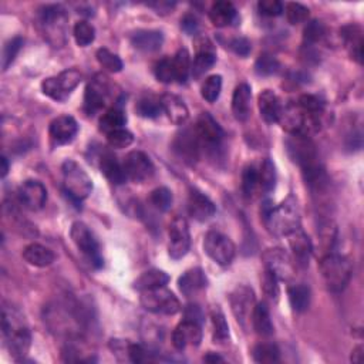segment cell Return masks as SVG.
<instances>
[{"mask_svg": "<svg viewBox=\"0 0 364 364\" xmlns=\"http://www.w3.org/2000/svg\"><path fill=\"white\" fill-rule=\"evenodd\" d=\"M262 221L273 236H288L300 228V210L295 195H289L281 205L273 206L266 199L260 208Z\"/></svg>", "mask_w": 364, "mask_h": 364, "instance_id": "cell-1", "label": "cell"}, {"mask_svg": "<svg viewBox=\"0 0 364 364\" xmlns=\"http://www.w3.org/2000/svg\"><path fill=\"white\" fill-rule=\"evenodd\" d=\"M2 317L3 336L9 353L17 361H22L32 346V333L24 323V317L15 308L5 305Z\"/></svg>", "mask_w": 364, "mask_h": 364, "instance_id": "cell-2", "label": "cell"}, {"mask_svg": "<svg viewBox=\"0 0 364 364\" xmlns=\"http://www.w3.org/2000/svg\"><path fill=\"white\" fill-rule=\"evenodd\" d=\"M39 26L44 39L53 47H63L67 42L69 15L60 5H46L39 9Z\"/></svg>", "mask_w": 364, "mask_h": 364, "instance_id": "cell-3", "label": "cell"}, {"mask_svg": "<svg viewBox=\"0 0 364 364\" xmlns=\"http://www.w3.org/2000/svg\"><path fill=\"white\" fill-rule=\"evenodd\" d=\"M322 278L331 292H342L349 285L353 276L351 262L338 254H327L320 259L319 263Z\"/></svg>", "mask_w": 364, "mask_h": 364, "instance_id": "cell-4", "label": "cell"}, {"mask_svg": "<svg viewBox=\"0 0 364 364\" xmlns=\"http://www.w3.org/2000/svg\"><path fill=\"white\" fill-rule=\"evenodd\" d=\"M63 188L74 204H81L93 191V181L88 174L73 160L65 161L62 167Z\"/></svg>", "mask_w": 364, "mask_h": 364, "instance_id": "cell-5", "label": "cell"}, {"mask_svg": "<svg viewBox=\"0 0 364 364\" xmlns=\"http://www.w3.org/2000/svg\"><path fill=\"white\" fill-rule=\"evenodd\" d=\"M194 130L198 137L201 149H204L208 156L218 157L220 149L222 148L225 133L217 123V119L209 113H202L197 119Z\"/></svg>", "mask_w": 364, "mask_h": 364, "instance_id": "cell-6", "label": "cell"}, {"mask_svg": "<svg viewBox=\"0 0 364 364\" xmlns=\"http://www.w3.org/2000/svg\"><path fill=\"white\" fill-rule=\"evenodd\" d=\"M70 236L77 249L84 255V258L91 263V266H94L96 269L103 267L104 258L101 254L100 244L85 224L80 221L74 222L70 229Z\"/></svg>", "mask_w": 364, "mask_h": 364, "instance_id": "cell-7", "label": "cell"}, {"mask_svg": "<svg viewBox=\"0 0 364 364\" xmlns=\"http://www.w3.org/2000/svg\"><path fill=\"white\" fill-rule=\"evenodd\" d=\"M141 306L151 313L172 316L181 311V303L176 296L165 286L141 292Z\"/></svg>", "mask_w": 364, "mask_h": 364, "instance_id": "cell-8", "label": "cell"}, {"mask_svg": "<svg viewBox=\"0 0 364 364\" xmlns=\"http://www.w3.org/2000/svg\"><path fill=\"white\" fill-rule=\"evenodd\" d=\"M80 83L81 73L76 69H67L54 77L44 78L42 81V91L56 101H65Z\"/></svg>", "mask_w": 364, "mask_h": 364, "instance_id": "cell-9", "label": "cell"}, {"mask_svg": "<svg viewBox=\"0 0 364 364\" xmlns=\"http://www.w3.org/2000/svg\"><path fill=\"white\" fill-rule=\"evenodd\" d=\"M204 251L212 260L221 266H229L236 254L233 242L218 231H209L205 235Z\"/></svg>", "mask_w": 364, "mask_h": 364, "instance_id": "cell-10", "label": "cell"}, {"mask_svg": "<svg viewBox=\"0 0 364 364\" xmlns=\"http://www.w3.org/2000/svg\"><path fill=\"white\" fill-rule=\"evenodd\" d=\"M286 148L289 157L301 168V171L320 164L316 145L311 137L300 134L290 135V138L286 141Z\"/></svg>", "mask_w": 364, "mask_h": 364, "instance_id": "cell-11", "label": "cell"}, {"mask_svg": "<svg viewBox=\"0 0 364 364\" xmlns=\"http://www.w3.org/2000/svg\"><path fill=\"white\" fill-rule=\"evenodd\" d=\"M229 303H231L232 313L236 317L238 323L244 329H247L248 324L251 323V317L256 306L254 289L247 285H240L235 288L229 295Z\"/></svg>", "mask_w": 364, "mask_h": 364, "instance_id": "cell-12", "label": "cell"}, {"mask_svg": "<svg viewBox=\"0 0 364 364\" xmlns=\"http://www.w3.org/2000/svg\"><path fill=\"white\" fill-rule=\"evenodd\" d=\"M168 254L174 260L182 259L191 248V233L187 220L176 217L168 229Z\"/></svg>", "mask_w": 364, "mask_h": 364, "instance_id": "cell-13", "label": "cell"}, {"mask_svg": "<svg viewBox=\"0 0 364 364\" xmlns=\"http://www.w3.org/2000/svg\"><path fill=\"white\" fill-rule=\"evenodd\" d=\"M262 260L265 265V269L275 273L279 281L290 282L295 278L296 273V265L292 259V256L281 249V248H270L266 249L262 255Z\"/></svg>", "mask_w": 364, "mask_h": 364, "instance_id": "cell-14", "label": "cell"}, {"mask_svg": "<svg viewBox=\"0 0 364 364\" xmlns=\"http://www.w3.org/2000/svg\"><path fill=\"white\" fill-rule=\"evenodd\" d=\"M172 149L176 157L181 158V161H184L188 165H194L199 160L201 153L195 130L191 127H185L178 131L172 142Z\"/></svg>", "mask_w": 364, "mask_h": 364, "instance_id": "cell-15", "label": "cell"}, {"mask_svg": "<svg viewBox=\"0 0 364 364\" xmlns=\"http://www.w3.org/2000/svg\"><path fill=\"white\" fill-rule=\"evenodd\" d=\"M108 94H110L108 78L106 76L97 74L85 87L84 106H83L85 114L94 115L96 113H99L106 106V100Z\"/></svg>", "mask_w": 364, "mask_h": 364, "instance_id": "cell-16", "label": "cell"}, {"mask_svg": "<svg viewBox=\"0 0 364 364\" xmlns=\"http://www.w3.org/2000/svg\"><path fill=\"white\" fill-rule=\"evenodd\" d=\"M123 167H124L127 179L138 182V184H141V182L144 181H148L149 178H153L156 172L154 164L153 161H151V158L145 153H142V151H138V149L131 151V153L126 156Z\"/></svg>", "mask_w": 364, "mask_h": 364, "instance_id": "cell-17", "label": "cell"}, {"mask_svg": "<svg viewBox=\"0 0 364 364\" xmlns=\"http://www.w3.org/2000/svg\"><path fill=\"white\" fill-rule=\"evenodd\" d=\"M195 58L191 65V74L195 78L204 76L208 70L214 67L217 63V49L210 39L206 36H199L195 39Z\"/></svg>", "mask_w": 364, "mask_h": 364, "instance_id": "cell-18", "label": "cell"}, {"mask_svg": "<svg viewBox=\"0 0 364 364\" xmlns=\"http://www.w3.org/2000/svg\"><path fill=\"white\" fill-rule=\"evenodd\" d=\"M17 198L28 210H39L47 201V190L40 181L27 179L19 187Z\"/></svg>", "mask_w": 364, "mask_h": 364, "instance_id": "cell-19", "label": "cell"}, {"mask_svg": "<svg viewBox=\"0 0 364 364\" xmlns=\"http://www.w3.org/2000/svg\"><path fill=\"white\" fill-rule=\"evenodd\" d=\"M201 342H202V324L199 323L184 319L172 331V345L179 351L185 350L188 346L198 347Z\"/></svg>", "mask_w": 364, "mask_h": 364, "instance_id": "cell-20", "label": "cell"}, {"mask_svg": "<svg viewBox=\"0 0 364 364\" xmlns=\"http://www.w3.org/2000/svg\"><path fill=\"white\" fill-rule=\"evenodd\" d=\"M278 123L290 135H308V115L300 110L297 104H288L282 107Z\"/></svg>", "mask_w": 364, "mask_h": 364, "instance_id": "cell-21", "label": "cell"}, {"mask_svg": "<svg viewBox=\"0 0 364 364\" xmlns=\"http://www.w3.org/2000/svg\"><path fill=\"white\" fill-rule=\"evenodd\" d=\"M78 133L77 121L72 115H60L54 118L50 127L49 134L54 145H66L70 144Z\"/></svg>", "mask_w": 364, "mask_h": 364, "instance_id": "cell-22", "label": "cell"}, {"mask_svg": "<svg viewBox=\"0 0 364 364\" xmlns=\"http://www.w3.org/2000/svg\"><path fill=\"white\" fill-rule=\"evenodd\" d=\"M288 236H289V245L293 254L295 265H297L299 267L309 266L313 247H312V240L308 236V233L301 228H297Z\"/></svg>", "mask_w": 364, "mask_h": 364, "instance_id": "cell-23", "label": "cell"}, {"mask_svg": "<svg viewBox=\"0 0 364 364\" xmlns=\"http://www.w3.org/2000/svg\"><path fill=\"white\" fill-rule=\"evenodd\" d=\"M188 212L195 221L205 222L217 214V208L205 194L198 190H191L188 195Z\"/></svg>", "mask_w": 364, "mask_h": 364, "instance_id": "cell-24", "label": "cell"}, {"mask_svg": "<svg viewBox=\"0 0 364 364\" xmlns=\"http://www.w3.org/2000/svg\"><path fill=\"white\" fill-rule=\"evenodd\" d=\"M208 286V278L201 267H192L187 270L184 275L178 279L179 292L185 297H194Z\"/></svg>", "mask_w": 364, "mask_h": 364, "instance_id": "cell-25", "label": "cell"}, {"mask_svg": "<svg viewBox=\"0 0 364 364\" xmlns=\"http://www.w3.org/2000/svg\"><path fill=\"white\" fill-rule=\"evenodd\" d=\"M251 100H252V88L248 83H240L232 96V113L233 117L244 123L251 115Z\"/></svg>", "mask_w": 364, "mask_h": 364, "instance_id": "cell-26", "label": "cell"}, {"mask_svg": "<svg viewBox=\"0 0 364 364\" xmlns=\"http://www.w3.org/2000/svg\"><path fill=\"white\" fill-rule=\"evenodd\" d=\"M161 106H163V113L167 114L171 123L181 126L188 119V115H190L188 107L184 103V100L179 99L178 96L175 94L161 96Z\"/></svg>", "mask_w": 364, "mask_h": 364, "instance_id": "cell-27", "label": "cell"}, {"mask_svg": "<svg viewBox=\"0 0 364 364\" xmlns=\"http://www.w3.org/2000/svg\"><path fill=\"white\" fill-rule=\"evenodd\" d=\"M164 35L160 30H137L131 35V44L141 51L154 53L161 49Z\"/></svg>", "mask_w": 364, "mask_h": 364, "instance_id": "cell-28", "label": "cell"}, {"mask_svg": "<svg viewBox=\"0 0 364 364\" xmlns=\"http://www.w3.org/2000/svg\"><path fill=\"white\" fill-rule=\"evenodd\" d=\"M343 43L353 60L361 65L363 62V30L357 24L345 26L340 30Z\"/></svg>", "mask_w": 364, "mask_h": 364, "instance_id": "cell-29", "label": "cell"}, {"mask_svg": "<svg viewBox=\"0 0 364 364\" xmlns=\"http://www.w3.org/2000/svg\"><path fill=\"white\" fill-rule=\"evenodd\" d=\"M258 106L262 118L266 121L267 124L278 123L282 106L278 99V96L273 93L272 90H263L258 97Z\"/></svg>", "mask_w": 364, "mask_h": 364, "instance_id": "cell-30", "label": "cell"}, {"mask_svg": "<svg viewBox=\"0 0 364 364\" xmlns=\"http://www.w3.org/2000/svg\"><path fill=\"white\" fill-rule=\"evenodd\" d=\"M100 169L104 176L114 185H121L127 181V175L123 164H119L115 156L110 151H104L100 157Z\"/></svg>", "mask_w": 364, "mask_h": 364, "instance_id": "cell-31", "label": "cell"}, {"mask_svg": "<svg viewBox=\"0 0 364 364\" xmlns=\"http://www.w3.org/2000/svg\"><path fill=\"white\" fill-rule=\"evenodd\" d=\"M209 19L215 27H228L238 22V12L233 3L228 0H220L210 6Z\"/></svg>", "mask_w": 364, "mask_h": 364, "instance_id": "cell-32", "label": "cell"}, {"mask_svg": "<svg viewBox=\"0 0 364 364\" xmlns=\"http://www.w3.org/2000/svg\"><path fill=\"white\" fill-rule=\"evenodd\" d=\"M23 259L32 266L46 267V266H50L54 262L56 255L51 249H49L43 245L30 244L23 251Z\"/></svg>", "mask_w": 364, "mask_h": 364, "instance_id": "cell-33", "label": "cell"}, {"mask_svg": "<svg viewBox=\"0 0 364 364\" xmlns=\"http://www.w3.org/2000/svg\"><path fill=\"white\" fill-rule=\"evenodd\" d=\"M169 282L168 273L160 269H149L144 272L142 275L134 282V289L138 292L153 290L158 288H164Z\"/></svg>", "mask_w": 364, "mask_h": 364, "instance_id": "cell-34", "label": "cell"}, {"mask_svg": "<svg viewBox=\"0 0 364 364\" xmlns=\"http://www.w3.org/2000/svg\"><path fill=\"white\" fill-rule=\"evenodd\" d=\"M251 322H252V326H254L255 331L258 333L259 336L269 338V336L273 335V330H275V329H273L269 308H267L265 301H260L255 306Z\"/></svg>", "mask_w": 364, "mask_h": 364, "instance_id": "cell-35", "label": "cell"}, {"mask_svg": "<svg viewBox=\"0 0 364 364\" xmlns=\"http://www.w3.org/2000/svg\"><path fill=\"white\" fill-rule=\"evenodd\" d=\"M288 295H289L290 306L295 312L303 313V312H306L309 309L312 293H311V288L308 285H303V283L293 285V286L289 288Z\"/></svg>", "mask_w": 364, "mask_h": 364, "instance_id": "cell-36", "label": "cell"}, {"mask_svg": "<svg viewBox=\"0 0 364 364\" xmlns=\"http://www.w3.org/2000/svg\"><path fill=\"white\" fill-rule=\"evenodd\" d=\"M127 123V117L124 111L119 107H113L106 111L100 118V130L106 134L117 131L119 129H124Z\"/></svg>", "mask_w": 364, "mask_h": 364, "instance_id": "cell-37", "label": "cell"}, {"mask_svg": "<svg viewBox=\"0 0 364 364\" xmlns=\"http://www.w3.org/2000/svg\"><path fill=\"white\" fill-rule=\"evenodd\" d=\"M210 320H212V329H214V342L218 345L228 343L229 342V326L220 306L212 308Z\"/></svg>", "mask_w": 364, "mask_h": 364, "instance_id": "cell-38", "label": "cell"}, {"mask_svg": "<svg viewBox=\"0 0 364 364\" xmlns=\"http://www.w3.org/2000/svg\"><path fill=\"white\" fill-rule=\"evenodd\" d=\"M175 81L179 84H185L191 74V57L187 49H179L172 57Z\"/></svg>", "mask_w": 364, "mask_h": 364, "instance_id": "cell-39", "label": "cell"}, {"mask_svg": "<svg viewBox=\"0 0 364 364\" xmlns=\"http://www.w3.org/2000/svg\"><path fill=\"white\" fill-rule=\"evenodd\" d=\"M135 111L142 118H157L163 113L161 97L154 94H144L137 101Z\"/></svg>", "mask_w": 364, "mask_h": 364, "instance_id": "cell-40", "label": "cell"}, {"mask_svg": "<svg viewBox=\"0 0 364 364\" xmlns=\"http://www.w3.org/2000/svg\"><path fill=\"white\" fill-rule=\"evenodd\" d=\"M259 187L263 192H272L276 187V167L269 158L263 160L260 169L258 171Z\"/></svg>", "mask_w": 364, "mask_h": 364, "instance_id": "cell-41", "label": "cell"}, {"mask_svg": "<svg viewBox=\"0 0 364 364\" xmlns=\"http://www.w3.org/2000/svg\"><path fill=\"white\" fill-rule=\"evenodd\" d=\"M326 38V26L320 20H311L303 30V43L313 47Z\"/></svg>", "mask_w": 364, "mask_h": 364, "instance_id": "cell-42", "label": "cell"}, {"mask_svg": "<svg viewBox=\"0 0 364 364\" xmlns=\"http://www.w3.org/2000/svg\"><path fill=\"white\" fill-rule=\"evenodd\" d=\"M279 70H281V63L278 62V58L273 57L269 53H262L255 63V73L260 77L273 76Z\"/></svg>", "mask_w": 364, "mask_h": 364, "instance_id": "cell-43", "label": "cell"}, {"mask_svg": "<svg viewBox=\"0 0 364 364\" xmlns=\"http://www.w3.org/2000/svg\"><path fill=\"white\" fill-rule=\"evenodd\" d=\"M252 356L256 363H278L281 358V350L273 343H260L254 347Z\"/></svg>", "mask_w": 364, "mask_h": 364, "instance_id": "cell-44", "label": "cell"}, {"mask_svg": "<svg viewBox=\"0 0 364 364\" xmlns=\"http://www.w3.org/2000/svg\"><path fill=\"white\" fill-rule=\"evenodd\" d=\"M221 90H222V77L220 74L209 76L201 87L202 99L208 103H215L221 96Z\"/></svg>", "mask_w": 364, "mask_h": 364, "instance_id": "cell-45", "label": "cell"}, {"mask_svg": "<svg viewBox=\"0 0 364 364\" xmlns=\"http://www.w3.org/2000/svg\"><path fill=\"white\" fill-rule=\"evenodd\" d=\"M97 62L100 63V66L110 72V73H119L121 70L124 69V65H123V60H121L117 54H114L113 51H110L106 47H101L97 50Z\"/></svg>", "mask_w": 364, "mask_h": 364, "instance_id": "cell-46", "label": "cell"}, {"mask_svg": "<svg viewBox=\"0 0 364 364\" xmlns=\"http://www.w3.org/2000/svg\"><path fill=\"white\" fill-rule=\"evenodd\" d=\"M73 35H74L76 43L80 47H87L91 43H93L94 39H96V28L93 27V24H90L88 22L80 20L74 24Z\"/></svg>", "mask_w": 364, "mask_h": 364, "instance_id": "cell-47", "label": "cell"}, {"mask_svg": "<svg viewBox=\"0 0 364 364\" xmlns=\"http://www.w3.org/2000/svg\"><path fill=\"white\" fill-rule=\"evenodd\" d=\"M300 110L308 114V115H313V117H323L324 114V103L313 94H303L300 96V99L296 103Z\"/></svg>", "mask_w": 364, "mask_h": 364, "instance_id": "cell-48", "label": "cell"}, {"mask_svg": "<svg viewBox=\"0 0 364 364\" xmlns=\"http://www.w3.org/2000/svg\"><path fill=\"white\" fill-rule=\"evenodd\" d=\"M172 202H174L172 192L167 187L156 188L149 194V204L160 212H167L172 206Z\"/></svg>", "mask_w": 364, "mask_h": 364, "instance_id": "cell-49", "label": "cell"}, {"mask_svg": "<svg viewBox=\"0 0 364 364\" xmlns=\"http://www.w3.org/2000/svg\"><path fill=\"white\" fill-rule=\"evenodd\" d=\"M258 185H259L258 171L255 169L254 165L245 167L244 172H242V192H244L247 198H251L255 194Z\"/></svg>", "mask_w": 364, "mask_h": 364, "instance_id": "cell-50", "label": "cell"}, {"mask_svg": "<svg viewBox=\"0 0 364 364\" xmlns=\"http://www.w3.org/2000/svg\"><path fill=\"white\" fill-rule=\"evenodd\" d=\"M24 40L20 38V36H16L13 38L12 40H9L5 47H3V56H2V69L3 72H6L12 63L15 62V58L17 57L22 46H23Z\"/></svg>", "mask_w": 364, "mask_h": 364, "instance_id": "cell-51", "label": "cell"}, {"mask_svg": "<svg viewBox=\"0 0 364 364\" xmlns=\"http://www.w3.org/2000/svg\"><path fill=\"white\" fill-rule=\"evenodd\" d=\"M283 12L286 13V19L290 24H299V23L306 22L311 15V10L306 6H303L300 3H295V2L288 3Z\"/></svg>", "mask_w": 364, "mask_h": 364, "instance_id": "cell-52", "label": "cell"}, {"mask_svg": "<svg viewBox=\"0 0 364 364\" xmlns=\"http://www.w3.org/2000/svg\"><path fill=\"white\" fill-rule=\"evenodd\" d=\"M154 73H156L157 80L161 81V83H164V84H171L172 81H175V73H174L172 58H171V57H164V58H161L160 62L156 65Z\"/></svg>", "mask_w": 364, "mask_h": 364, "instance_id": "cell-53", "label": "cell"}, {"mask_svg": "<svg viewBox=\"0 0 364 364\" xmlns=\"http://www.w3.org/2000/svg\"><path fill=\"white\" fill-rule=\"evenodd\" d=\"M107 141L113 148L123 149V148L130 147L134 142V135L126 129H119L117 131L107 134Z\"/></svg>", "mask_w": 364, "mask_h": 364, "instance_id": "cell-54", "label": "cell"}, {"mask_svg": "<svg viewBox=\"0 0 364 364\" xmlns=\"http://www.w3.org/2000/svg\"><path fill=\"white\" fill-rule=\"evenodd\" d=\"M262 288L265 295L272 299V300H278L279 297V279L276 278L275 273H272L270 270L265 269L263 278H262Z\"/></svg>", "mask_w": 364, "mask_h": 364, "instance_id": "cell-55", "label": "cell"}, {"mask_svg": "<svg viewBox=\"0 0 364 364\" xmlns=\"http://www.w3.org/2000/svg\"><path fill=\"white\" fill-rule=\"evenodd\" d=\"M258 9L260 15L267 16V17H276L283 13V3L279 0H260L258 3Z\"/></svg>", "mask_w": 364, "mask_h": 364, "instance_id": "cell-56", "label": "cell"}, {"mask_svg": "<svg viewBox=\"0 0 364 364\" xmlns=\"http://www.w3.org/2000/svg\"><path fill=\"white\" fill-rule=\"evenodd\" d=\"M229 49L240 57H248L252 50V43L247 38H235L229 42Z\"/></svg>", "mask_w": 364, "mask_h": 364, "instance_id": "cell-57", "label": "cell"}, {"mask_svg": "<svg viewBox=\"0 0 364 364\" xmlns=\"http://www.w3.org/2000/svg\"><path fill=\"white\" fill-rule=\"evenodd\" d=\"M127 357L133 363H144L149 360V351H147L141 345L130 343L129 345V353Z\"/></svg>", "mask_w": 364, "mask_h": 364, "instance_id": "cell-58", "label": "cell"}, {"mask_svg": "<svg viewBox=\"0 0 364 364\" xmlns=\"http://www.w3.org/2000/svg\"><path fill=\"white\" fill-rule=\"evenodd\" d=\"M181 28L184 30V32L188 35V36H195L198 35L199 32V22L197 19L195 15H185L184 17L181 19Z\"/></svg>", "mask_w": 364, "mask_h": 364, "instance_id": "cell-59", "label": "cell"}, {"mask_svg": "<svg viewBox=\"0 0 364 364\" xmlns=\"http://www.w3.org/2000/svg\"><path fill=\"white\" fill-rule=\"evenodd\" d=\"M184 319L202 324L204 323V312L198 305H195V303H190V305L184 309Z\"/></svg>", "mask_w": 364, "mask_h": 364, "instance_id": "cell-60", "label": "cell"}, {"mask_svg": "<svg viewBox=\"0 0 364 364\" xmlns=\"http://www.w3.org/2000/svg\"><path fill=\"white\" fill-rule=\"evenodd\" d=\"M149 6L154 8L158 15H167V13H169L175 8V3L160 2V3H149Z\"/></svg>", "mask_w": 364, "mask_h": 364, "instance_id": "cell-61", "label": "cell"}, {"mask_svg": "<svg viewBox=\"0 0 364 364\" xmlns=\"http://www.w3.org/2000/svg\"><path fill=\"white\" fill-rule=\"evenodd\" d=\"M204 361H206V363H222L224 358L220 354H217V353L209 351L208 354L204 356Z\"/></svg>", "mask_w": 364, "mask_h": 364, "instance_id": "cell-62", "label": "cell"}, {"mask_svg": "<svg viewBox=\"0 0 364 364\" xmlns=\"http://www.w3.org/2000/svg\"><path fill=\"white\" fill-rule=\"evenodd\" d=\"M361 360H363V347L358 346L351 353V361L353 363H361Z\"/></svg>", "mask_w": 364, "mask_h": 364, "instance_id": "cell-63", "label": "cell"}, {"mask_svg": "<svg viewBox=\"0 0 364 364\" xmlns=\"http://www.w3.org/2000/svg\"><path fill=\"white\" fill-rule=\"evenodd\" d=\"M9 172V161L6 157H2V178H5Z\"/></svg>", "mask_w": 364, "mask_h": 364, "instance_id": "cell-64", "label": "cell"}]
</instances>
